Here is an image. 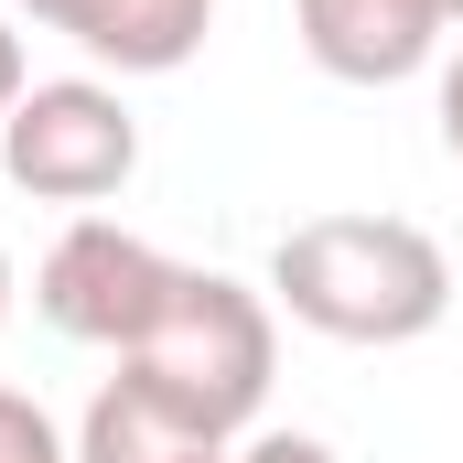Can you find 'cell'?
<instances>
[{
    "instance_id": "5b68a950",
    "label": "cell",
    "mask_w": 463,
    "mask_h": 463,
    "mask_svg": "<svg viewBox=\"0 0 463 463\" xmlns=\"http://www.w3.org/2000/svg\"><path fill=\"white\" fill-rule=\"evenodd\" d=\"M291 33L335 87H399L453 43L442 0H291Z\"/></svg>"
},
{
    "instance_id": "277c9868",
    "label": "cell",
    "mask_w": 463,
    "mask_h": 463,
    "mask_svg": "<svg viewBox=\"0 0 463 463\" xmlns=\"http://www.w3.org/2000/svg\"><path fill=\"white\" fill-rule=\"evenodd\" d=\"M173 291H184V259H162L151 237L109 227V216H76L43 248V269H33V313L54 335H76V345H109V355L140 345Z\"/></svg>"
},
{
    "instance_id": "30bf717a",
    "label": "cell",
    "mask_w": 463,
    "mask_h": 463,
    "mask_svg": "<svg viewBox=\"0 0 463 463\" xmlns=\"http://www.w3.org/2000/svg\"><path fill=\"white\" fill-rule=\"evenodd\" d=\"M442 151L463 162V43L442 54Z\"/></svg>"
},
{
    "instance_id": "7c38bea8",
    "label": "cell",
    "mask_w": 463,
    "mask_h": 463,
    "mask_svg": "<svg viewBox=\"0 0 463 463\" xmlns=\"http://www.w3.org/2000/svg\"><path fill=\"white\" fill-rule=\"evenodd\" d=\"M0 324H11V248H0Z\"/></svg>"
},
{
    "instance_id": "3957f363",
    "label": "cell",
    "mask_w": 463,
    "mask_h": 463,
    "mask_svg": "<svg viewBox=\"0 0 463 463\" xmlns=\"http://www.w3.org/2000/svg\"><path fill=\"white\" fill-rule=\"evenodd\" d=\"M0 173L33 205H109L140 173V118L109 76H43L0 118Z\"/></svg>"
},
{
    "instance_id": "52a82bcc",
    "label": "cell",
    "mask_w": 463,
    "mask_h": 463,
    "mask_svg": "<svg viewBox=\"0 0 463 463\" xmlns=\"http://www.w3.org/2000/svg\"><path fill=\"white\" fill-rule=\"evenodd\" d=\"M76 463H237V442L118 366V377H98V399L76 420Z\"/></svg>"
},
{
    "instance_id": "8fae6325",
    "label": "cell",
    "mask_w": 463,
    "mask_h": 463,
    "mask_svg": "<svg viewBox=\"0 0 463 463\" xmlns=\"http://www.w3.org/2000/svg\"><path fill=\"white\" fill-rule=\"evenodd\" d=\"M22 87H33V76H22V33L0 22V118H11V98H22Z\"/></svg>"
},
{
    "instance_id": "7a4b0ae2",
    "label": "cell",
    "mask_w": 463,
    "mask_h": 463,
    "mask_svg": "<svg viewBox=\"0 0 463 463\" xmlns=\"http://www.w3.org/2000/svg\"><path fill=\"white\" fill-rule=\"evenodd\" d=\"M118 366H129L140 388H162L173 410L216 420V431L237 442V431L269 410L280 313H269V291H248V280H227V269H184V291L162 302V324L118 355Z\"/></svg>"
},
{
    "instance_id": "8992f818",
    "label": "cell",
    "mask_w": 463,
    "mask_h": 463,
    "mask_svg": "<svg viewBox=\"0 0 463 463\" xmlns=\"http://www.w3.org/2000/svg\"><path fill=\"white\" fill-rule=\"evenodd\" d=\"M11 11H33L43 33H65L109 76H173L216 33V0H11Z\"/></svg>"
},
{
    "instance_id": "ba28073f",
    "label": "cell",
    "mask_w": 463,
    "mask_h": 463,
    "mask_svg": "<svg viewBox=\"0 0 463 463\" xmlns=\"http://www.w3.org/2000/svg\"><path fill=\"white\" fill-rule=\"evenodd\" d=\"M0 463H76V442L54 431V410H43V399L0 388Z\"/></svg>"
},
{
    "instance_id": "9c48e42d",
    "label": "cell",
    "mask_w": 463,
    "mask_h": 463,
    "mask_svg": "<svg viewBox=\"0 0 463 463\" xmlns=\"http://www.w3.org/2000/svg\"><path fill=\"white\" fill-rule=\"evenodd\" d=\"M237 463H335V442H313V431H248Z\"/></svg>"
},
{
    "instance_id": "6da1fadb",
    "label": "cell",
    "mask_w": 463,
    "mask_h": 463,
    "mask_svg": "<svg viewBox=\"0 0 463 463\" xmlns=\"http://www.w3.org/2000/svg\"><path fill=\"white\" fill-rule=\"evenodd\" d=\"M269 313L324 345H420L453 313V259L410 216H302L269 248Z\"/></svg>"
},
{
    "instance_id": "4fadbf2b",
    "label": "cell",
    "mask_w": 463,
    "mask_h": 463,
    "mask_svg": "<svg viewBox=\"0 0 463 463\" xmlns=\"http://www.w3.org/2000/svg\"><path fill=\"white\" fill-rule=\"evenodd\" d=\"M442 22H463V0H442Z\"/></svg>"
}]
</instances>
